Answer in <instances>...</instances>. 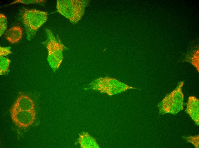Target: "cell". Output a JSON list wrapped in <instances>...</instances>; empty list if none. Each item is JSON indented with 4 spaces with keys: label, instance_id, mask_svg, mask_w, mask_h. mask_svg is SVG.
Listing matches in <instances>:
<instances>
[{
    "label": "cell",
    "instance_id": "1",
    "mask_svg": "<svg viewBox=\"0 0 199 148\" xmlns=\"http://www.w3.org/2000/svg\"><path fill=\"white\" fill-rule=\"evenodd\" d=\"M47 13L35 9H24L21 18L25 28L28 40L35 35L38 29L46 22Z\"/></svg>",
    "mask_w": 199,
    "mask_h": 148
},
{
    "label": "cell",
    "instance_id": "11",
    "mask_svg": "<svg viewBox=\"0 0 199 148\" xmlns=\"http://www.w3.org/2000/svg\"><path fill=\"white\" fill-rule=\"evenodd\" d=\"M10 47H0V56H6L11 53Z\"/></svg>",
    "mask_w": 199,
    "mask_h": 148
},
{
    "label": "cell",
    "instance_id": "2",
    "mask_svg": "<svg viewBox=\"0 0 199 148\" xmlns=\"http://www.w3.org/2000/svg\"><path fill=\"white\" fill-rule=\"evenodd\" d=\"M46 31L48 37L46 44L48 51L47 60L51 67L55 71L59 67L62 61L64 46L49 30L46 29Z\"/></svg>",
    "mask_w": 199,
    "mask_h": 148
},
{
    "label": "cell",
    "instance_id": "3",
    "mask_svg": "<svg viewBox=\"0 0 199 148\" xmlns=\"http://www.w3.org/2000/svg\"><path fill=\"white\" fill-rule=\"evenodd\" d=\"M184 83V81L179 82L176 87L161 101L160 104L161 106L166 110L182 108L184 95L181 89Z\"/></svg>",
    "mask_w": 199,
    "mask_h": 148
},
{
    "label": "cell",
    "instance_id": "12",
    "mask_svg": "<svg viewBox=\"0 0 199 148\" xmlns=\"http://www.w3.org/2000/svg\"><path fill=\"white\" fill-rule=\"evenodd\" d=\"M43 0H15L14 2L9 5H11L16 3H22L26 4H33L36 3H39L43 1Z\"/></svg>",
    "mask_w": 199,
    "mask_h": 148
},
{
    "label": "cell",
    "instance_id": "10",
    "mask_svg": "<svg viewBox=\"0 0 199 148\" xmlns=\"http://www.w3.org/2000/svg\"><path fill=\"white\" fill-rule=\"evenodd\" d=\"M7 20L4 15L0 14V35L1 36L6 31L7 28Z\"/></svg>",
    "mask_w": 199,
    "mask_h": 148
},
{
    "label": "cell",
    "instance_id": "8",
    "mask_svg": "<svg viewBox=\"0 0 199 148\" xmlns=\"http://www.w3.org/2000/svg\"><path fill=\"white\" fill-rule=\"evenodd\" d=\"M11 60L4 56H0V74L5 75L8 71Z\"/></svg>",
    "mask_w": 199,
    "mask_h": 148
},
{
    "label": "cell",
    "instance_id": "7",
    "mask_svg": "<svg viewBox=\"0 0 199 148\" xmlns=\"http://www.w3.org/2000/svg\"><path fill=\"white\" fill-rule=\"evenodd\" d=\"M22 33V30L20 27L15 26L7 32L5 34L6 38L12 44H14L21 39Z\"/></svg>",
    "mask_w": 199,
    "mask_h": 148
},
{
    "label": "cell",
    "instance_id": "9",
    "mask_svg": "<svg viewBox=\"0 0 199 148\" xmlns=\"http://www.w3.org/2000/svg\"><path fill=\"white\" fill-rule=\"evenodd\" d=\"M189 61L196 68L197 71H199V50H196L192 54Z\"/></svg>",
    "mask_w": 199,
    "mask_h": 148
},
{
    "label": "cell",
    "instance_id": "6",
    "mask_svg": "<svg viewBox=\"0 0 199 148\" xmlns=\"http://www.w3.org/2000/svg\"><path fill=\"white\" fill-rule=\"evenodd\" d=\"M78 140L82 148L100 147L95 139L87 132H84L80 134Z\"/></svg>",
    "mask_w": 199,
    "mask_h": 148
},
{
    "label": "cell",
    "instance_id": "4",
    "mask_svg": "<svg viewBox=\"0 0 199 148\" xmlns=\"http://www.w3.org/2000/svg\"><path fill=\"white\" fill-rule=\"evenodd\" d=\"M10 114L13 122L20 128H28L32 124L35 119V109L19 111Z\"/></svg>",
    "mask_w": 199,
    "mask_h": 148
},
{
    "label": "cell",
    "instance_id": "5",
    "mask_svg": "<svg viewBox=\"0 0 199 148\" xmlns=\"http://www.w3.org/2000/svg\"><path fill=\"white\" fill-rule=\"evenodd\" d=\"M35 110L34 103L31 99L24 94L20 95L10 109V113L21 111Z\"/></svg>",
    "mask_w": 199,
    "mask_h": 148
}]
</instances>
